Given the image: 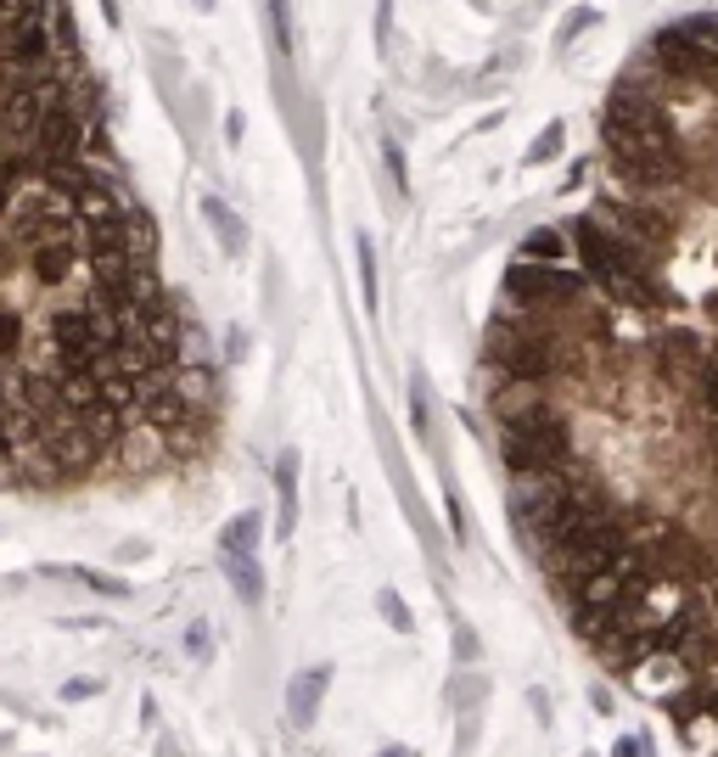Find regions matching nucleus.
<instances>
[{
  "instance_id": "obj_14",
  "label": "nucleus",
  "mask_w": 718,
  "mask_h": 757,
  "mask_svg": "<svg viewBox=\"0 0 718 757\" xmlns=\"http://www.w3.org/2000/svg\"><path fill=\"white\" fill-rule=\"evenodd\" d=\"M51 578H73V583H85V589H96V594H107V600H124V594H129L124 578L96 572V567H51Z\"/></svg>"
},
{
  "instance_id": "obj_26",
  "label": "nucleus",
  "mask_w": 718,
  "mask_h": 757,
  "mask_svg": "<svg viewBox=\"0 0 718 757\" xmlns=\"http://www.w3.org/2000/svg\"><path fill=\"white\" fill-rule=\"evenodd\" d=\"M101 18H107V29H118V23H124V12H118V0H101Z\"/></svg>"
},
{
  "instance_id": "obj_22",
  "label": "nucleus",
  "mask_w": 718,
  "mask_h": 757,
  "mask_svg": "<svg viewBox=\"0 0 718 757\" xmlns=\"http://www.w3.org/2000/svg\"><path fill=\"white\" fill-rule=\"evenodd\" d=\"M382 158H387V175H393V186L404 191V180H410V169H404V151H399V140H382Z\"/></svg>"
},
{
  "instance_id": "obj_19",
  "label": "nucleus",
  "mask_w": 718,
  "mask_h": 757,
  "mask_svg": "<svg viewBox=\"0 0 718 757\" xmlns=\"http://www.w3.org/2000/svg\"><path fill=\"white\" fill-rule=\"evenodd\" d=\"M376 612H382V618H387V623H393L399 635H410V629H415V618H410V606H404V600H399L393 589H382V594H376Z\"/></svg>"
},
{
  "instance_id": "obj_6",
  "label": "nucleus",
  "mask_w": 718,
  "mask_h": 757,
  "mask_svg": "<svg viewBox=\"0 0 718 757\" xmlns=\"http://www.w3.org/2000/svg\"><path fill=\"white\" fill-rule=\"evenodd\" d=\"M601 219H607L618 236L640 242L646 253H668L673 236H679V225H673V214L662 208V197H635V191L601 197Z\"/></svg>"
},
{
  "instance_id": "obj_16",
  "label": "nucleus",
  "mask_w": 718,
  "mask_h": 757,
  "mask_svg": "<svg viewBox=\"0 0 718 757\" xmlns=\"http://www.w3.org/2000/svg\"><path fill=\"white\" fill-rule=\"evenodd\" d=\"M522 258H539V264H561L567 258V236L561 230H533L522 242Z\"/></svg>"
},
{
  "instance_id": "obj_11",
  "label": "nucleus",
  "mask_w": 718,
  "mask_h": 757,
  "mask_svg": "<svg viewBox=\"0 0 718 757\" xmlns=\"http://www.w3.org/2000/svg\"><path fill=\"white\" fill-rule=\"evenodd\" d=\"M258 539H264V517H258V511H242V517L225 522L219 556H258Z\"/></svg>"
},
{
  "instance_id": "obj_24",
  "label": "nucleus",
  "mask_w": 718,
  "mask_h": 757,
  "mask_svg": "<svg viewBox=\"0 0 718 757\" xmlns=\"http://www.w3.org/2000/svg\"><path fill=\"white\" fill-rule=\"evenodd\" d=\"M590 23H596V12H572V18L561 23V46H572V40H579V35H584Z\"/></svg>"
},
{
  "instance_id": "obj_13",
  "label": "nucleus",
  "mask_w": 718,
  "mask_h": 757,
  "mask_svg": "<svg viewBox=\"0 0 718 757\" xmlns=\"http://www.w3.org/2000/svg\"><path fill=\"white\" fill-rule=\"evenodd\" d=\"M225 561V578L236 583V594L247 600V606H258L264 600V572H258V561L253 556H219Z\"/></svg>"
},
{
  "instance_id": "obj_2",
  "label": "nucleus",
  "mask_w": 718,
  "mask_h": 757,
  "mask_svg": "<svg viewBox=\"0 0 718 757\" xmlns=\"http://www.w3.org/2000/svg\"><path fill=\"white\" fill-rule=\"evenodd\" d=\"M489 365L505 376V382H555L567 365H572V348L533 315H500L489 326Z\"/></svg>"
},
{
  "instance_id": "obj_3",
  "label": "nucleus",
  "mask_w": 718,
  "mask_h": 757,
  "mask_svg": "<svg viewBox=\"0 0 718 757\" xmlns=\"http://www.w3.org/2000/svg\"><path fill=\"white\" fill-rule=\"evenodd\" d=\"M500 461L511 466V478H533V472H561V466H579V461H572V432H567L561 410L533 415V421H511V426H500Z\"/></svg>"
},
{
  "instance_id": "obj_9",
  "label": "nucleus",
  "mask_w": 718,
  "mask_h": 757,
  "mask_svg": "<svg viewBox=\"0 0 718 757\" xmlns=\"http://www.w3.org/2000/svg\"><path fill=\"white\" fill-rule=\"evenodd\" d=\"M326 685H332V662H315V668L293 674V685H286V724H293L298 735L315 729L321 701H326Z\"/></svg>"
},
{
  "instance_id": "obj_21",
  "label": "nucleus",
  "mask_w": 718,
  "mask_h": 757,
  "mask_svg": "<svg viewBox=\"0 0 718 757\" xmlns=\"http://www.w3.org/2000/svg\"><path fill=\"white\" fill-rule=\"evenodd\" d=\"M555 151H561V124H550V129H544V135L528 146V164H550Z\"/></svg>"
},
{
  "instance_id": "obj_27",
  "label": "nucleus",
  "mask_w": 718,
  "mask_h": 757,
  "mask_svg": "<svg viewBox=\"0 0 718 757\" xmlns=\"http://www.w3.org/2000/svg\"><path fill=\"white\" fill-rule=\"evenodd\" d=\"M376 757H415V751H410V746H382Z\"/></svg>"
},
{
  "instance_id": "obj_8",
  "label": "nucleus",
  "mask_w": 718,
  "mask_h": 757,
  "mask_svg": "<svg viewBox=\"0 0 718 757\" xmlns=\"http://www.w3.org/2000/svg\"><path fill=\"white\" fill-rule=\"evenodd\" d=\"M79 264H85V230H73V236H51V242L29 247V275H35L46 292H62V286L79 275Z\"/></svg>"
},
{
  "instance_id": "obj_28",
  "label": "nucleus",
  "mask_w": 718,
  "mask_h": 757,
  "mask_svg": "<svg viewBox=\"0 0 718 757\" xmlns=\"http://www.w3.org/2000/svg\"><path fill=\"white\" fill-rule=\"evenodd\" d=\"M158 757H180V746H175V740H158Z\"/></svg>"
},
{
  "instance_id": "obj_10",
  "label": "nucleus",
  "mask_w": 718,
  "mask_h": 757,
  "mask_svg": "<svg viewBox=\"0 0 718 757\" xmlns=\"http://www.w3.org/2000/svg\"><path fill=\"white\" fill-rule=\"evenodd\" d=\"M298 449H281V461H275V500H281V511H275V539H293V528H298Z\"/></svg>"
},
{
  "instance_id": "obj_12",
  "label": "nucleus",
  "mask_w": 718,
  "mask_h": 757,
  "mask_svg": "<svg viewBox=\"0 0 718 757\" xmlns=\"http://www.w3.org/2000/svg\"><path fill=\"white\" fill-rule=\"evenodd\" d=\"M203 219L214 225V236L225 242V253H242V247H247V230H242V219H236V208H230L225 197H203Z\"/></svg>"
},
{
  "instance_id": "obj_5",
  "label": "nucleus",
  "mask_w": 718,
  "mask_h": 757,
  "mask_svg": "<svg viewBox=\"0 0 718 757\" xmlns=\"http://www.w3.org/2000/svg\"><path fill=\"white\" fill-rule=\"evenodd\" d=\"M590 275L561 269V264H539V258H517L505 269V297L517 303L522 315H550V309H572L584 297Z\"/></svg>"
},
{
  "instance_id": "obj_4",
  "label": "nucleus",
  "mask_w": 718,
  "mask_h": 757,
  "mask_svg": "<svg viewBox=\"0 0 718 757\" xmlns=\"http://www.w3.org/2000/svg\"><path fill=\"white\" fill-rule=\"evenodd\" d=\"M62 101H73V85H68V68H62V62L35 68V73H12V85L0 90V124L12 129L18 146H29L35 129H40Z\"/></svg>"
},
{
  "instance_id": "obj_1",
  "label": "nucleus",
  "mask_w": 718,
  "mask_h": 757,
  "mask_svg": "<svg viewBox=\"0 0 718 757\" xmlns=\"http://www.w3.org/2000/svg\"><path fill=\"white\" fill-rule=\"evenodd\" d=\"M572 253H579L584 275H590L612 303H623V309H657V303H662V286H657V269H651L657 253H646L640 242L618 236L612 225H601V219H572Z\"/></svg>"
},
{
  "instance_id": "obj_25",
  "label": "nucleus",
  "mask_w": 718,
  "mask_h": 757,
  "mask_svg": "<svg viewBox=\"0 0 718 757\" xmlns=\"http://www.w3.org/2000/svg\"><path fill=\"white\" fill-rule=\"evenodd\" d=\"M85 696H101V679H68L62 685V701H85Z\"/></svg>"
},
{
  "instance_id": "obj_17",
  "label": "nucleus",
  "mask_w": 718,
  "mask_h": 757,
  "mask_svg": "<svg viewBox=\"0 0 718 757\" xmlns=\"http://www.w3.org/2000/svg\"><path fill=\"white\" fill-rule=\"evenodd\" d=\"M23 315L12 309V303H0V360H18V348H23Z\"/></svg>"
},
{
  "instance_id": "obj_7",
  "label": "nucleus",
  "mask_w": 718,
  "mask_h": 757,
  "mask_svg": "<svg viewBox=\"0 0 718 757\" xmlns=\"http://www.w3.org/2000/svg\"><path fill=\"white\" fill-rule=\"evenodd\" d=\"M51 23L57 18H12V23H0V68H7V73H35V68L62 62Z\"/></svg>"
},
{
  "instance_id": "obj_20",
  "label": "nucleus",
  "mask_w": 718,
  "mask_h": 757,
  "mask_svg": "<svg viewBox=\"0 0 718 757\" xmlns=\"http://www.w3.org/2000/svg\"><path fill=\"white\" fill-rule=\"evenodd\" d=\"M269 7V29H275V51H293V12H286V0H264Z\"/></svg>"
},
{
  "instance_id": "obj_18",
  "label": "nucleus",
  "mask_w": 718,
  "mask_h": 757,
  "mask_svg": "<svg viewBox=\"0 0 718 757\" xmlns=\"http://www.w3.org/2000/svg\"><path fill=\"white\" fill-rule=\"evenodd\" d=\"M354 258H360V281H365V309L376 315V247H371V236H354Z\"/></svg>"
},
{
  "instance_id": "obj_15",
  "label": "nucleus",
  "mask_w": 718,
  "mask_h": 757,
  "mask_svg": "<svg viewBox=\"0 0 718 757\" xmlns=\"http://www.w3.org/2000/svg\"><path fill=\"white\" fill-rule=\"evenodd\" d=\"M690 382H696V404H701V415L718 426V360L707 354V360H701V371H696Z\"/></svg>"
},
{
  "instance_id": "obj_23",
  "label": "nucleus",
  "mask_w": 718,
  "mask_h": 757,
  "mask_svg": "<svg viewBox=\"0 0 718 757\" xmlns=\"http://www.w3.org/2000/svg\"><path fill=\"white\" fill-rule=\"evenodd\" d=\"M186 657H191V662L208 657V623H191V629H186Z\"/></svg>"
}]
</instances>
